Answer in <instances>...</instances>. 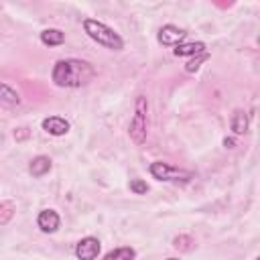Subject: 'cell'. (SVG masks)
<instances>
[{"label": "cell", "instance_id": "cell-1", "mask_svg": "<svg viewBox=\"0 0 260 260\" xmlns=\"http://www.w3.org/2000/svg\"><path fill=\"white\" fill-rule=\"evenodd\" d=\"M93 77V65L83 59H59L51 69V81L57 87H83Z\"/></svg>", "mask_w": 260, "mask_h": 260}, {"label": "cell", "instance_id": "cell-2", "mask_svg": "<svg viewBox=\"0 0 260 260\" xmlns=\"http://www.w3.org/2000/svg\"><path fill=\"white\" fill-rule=\"evenodd\" d=\"M83 30L85 35L95 41L98 45L110 49V51H122L124 49V39L106 22L95 20V18H83Z\"/></svg>", "mask_w": 260, "mask_h": 260}, {"label": "cell", "instance_id": "cell-3", "mask_svg": "<svg viewBox=\"0 0 260 260\" xmlns=\"http://www.w3.org/2000/svg\"><path fill=\"white\" fill-rule=\"evenodd\" d=\"M146 112H148V102L144 95H138L134 102V116L128 126V136L136 146H142L148 134V124H146Z\"/></svg>", "mask_w": 260, "mask_h": 260}, {"label": "cell", "instance_id": "cell-4", "mask_svg": "<svg viewBox=\"0 0 260 260\" xmlns=\"http://www.w3.org/2000/svg\"><path fill=\"white\" fill-rule=\"evenodd\" d=\"M148 173L156 179V181H165V183H189L195 175L187 169H179L175 165L162 162V160H154L148 167Z\"/></svg>", "mask_w": 260, "mask_h": 260}, {"label": "cell", "instance_id": "cell-5", "mask_svg": "<svg viewBox=\"0 0 260 260\" xmlns=\"http://www.w3.org/2000/svg\"><path fill=\"white\" fill-rule=\"evenodd\" d=\"M102 242L93 236H85L75 244V256L77 260H95L100 256Z\"/></svg>", "mask_w": 260, "mask_h": 260}, {"label": "cell", "instance_id": "cell-6", "mask_svg": "<svg viewBox=\"0 0 260 260\" xmlns=\"http://www.w3.org/2000/svg\"><path fill=\"white\" fill-rule=\"evenodd\" d=\"M185 37H187L185 28H181L177 24H165V26H160V30L156 35V41L165 47H177L185 41Z\"/></svg>", "mask_w": 260, "mask_h": 260}, {"label": "cell", "instance_id": "cell-7", "mask_svg": "<svg viewBox=\"0 0 260 260\" xmlns=\"http://www.w3.org/2000/svg\"><path fill=\"white\" fill-rule=\"evenodd\" d=\"M37 225L43 234H55L61 225V217L55 209H41L37 215Z\"/></svg>", "mask_w": 260, "mask_h": 260}, {"label": "cell", "instance_id": "cell-8", "mask_svg": "<svg viewBox=\"0 0 260 260\" xmlns=\"http://www.w3.org/2000/svg\"><path fill=\"white\" fill-rule=\"evenodd\" d=\"M41 126H43V130L47 132V134H51V136H65L67 132H69V122L65 120V118H61V116H49V118H45L43 122H41Z\"/></svg>", "mask_w": 260, "mask_h": 260}, {"label": "cell", "instance_id": "cell-9", "mask_svg": "<svg viewBox=\"0 0 260 260\" xmlns=\"http://www.w3.org/2000/svg\"><path fill=\"white\" fill-rule=\"evenodd\" d=\"M173 53H175L177 57H195V55L207 53V47H205V43H201V41H195V43H181V45L173 47Z\"/></svg>", "mask_w": 260, "mask_h": 260}, {"label": "cell", "instance_id": "cell-10", "mask_svg": "<svg viewBox=\"0 0 260 260\" xmlns=\"http://www.w3.org/2000/svg\"><path fill=\"white\" fill-rule=\"evenodd\" d=\"M248 126H250V118H248V114H246L244 110H236L234 116H232V120H230V128H232V132H234L236 136H242V134L248 132Z\"/></svg>", "mask_w": 260, "mask_h": 260}, {"label": "cell", "instance_id": "cell-11", "mask_svg": "<svg viewBox=\"0 0 260 260\" xmlns=\"http://www.w3.org/2000/svg\"><path fill=\"white\" fill-rule=\"evenodd\" d=\"M51 158L49 156H45V154H39V156H35L32 160H30V165H28V173L32 175V177H45L49 171H51Z\"/></svg>", "mask_w": 260, "mask_h": 260}, {"label": "cell", "instance_id": "cell-12", "mask_svg": "<svg viewBox=\"0 0 260 260\" xmlns=\"http://www.w3.org/2000/svg\"><path fill=\"white\" fill-rule=\"evenodd\" d=\"M0 106H4V108H16V106H20L18 91H14L8 83H2V81H0Z\"/></svg>", "mask_w": 260, "mask_h": 260}, {"label": "cell", "instance_id": "cell-13", "mask_svg": "<svg viewBox=\"0 0 260 260\" xmlns=\"http://www.w3.org/2000/svg\"><path fill=\"white\" fill-rule=\"evenodd\" d=\"M41 43L47 47H59L65 43V32L59 28H45L41 30Z\"/></svg>", "mask_w": 260, "mask_h": 260}, {"label": "cell", "instance_id": "cell-14", "mask_svg": "<svg viewBox=\"0 0 260 260\" xmlns=\"http://www.w3.org/2000/svg\"><path fill=\"white\" fill-rule=\"evenodd\" d=\"M136 258V250L130 248V246H120V248H114L110 250L102 260H134Z\"/></svg>", "mask_w": 260, "mask_h": 260}, {"label": "cell", "instance_id": "cell-15", "mask_svg": "<svg viewBox=\"0 0 260 260\" xmlns=\"http://www.w3.org/2000/svg\"><path fill=\"white\" fill-rule=\"evenodd\" d=\"M14 211H16V205H14V201H10V199H4V201H0V225H6V223H10V219L14 217Z\"/></svg>", "mask_w": 260, "mask_h": 260}, {"label": "cell", "instance_id": "cell-16", "mask_svg": "<svg viewBox=\"0 0 260 260\" xmlns=\"http://www.w3.org/2000/svg\"><path fill=\"white\" fill-rule=\"evenodd\" d=\"M207 59H209V53L195 55L193 59H189V61L185 63V71H187V73H195V71L201 67V63H203V61H207Z\"/></svg>", "mask_w": 260, "mask_h": 260}, {"label": "cell", "instance_id": "cell-17", "mask_svg": "<svg viewBox=\"0 0 260 260\" xmlns=\"http://www.w3.org/2000/svg\"><path fill=\"white\" fill-rule=\"evenodd\" d=\"M173 246H175L177 250H185V252H189V250H193L195 242H193L191 236H177V238L173 240Z\"/></svg>", "mask_w": 260, "mask_h": 260}, {"label": "cell", "instance_id": "cell-18", "mask_svg": "<svg viewBox=\"0 0 260 260\" xmlns=\"http://www.w3.org/2000/svg\"><path fill=\"white\" fill-rule=\"evenodd\" d=\"M130 191L134 193V195H146V191H148V185H146V181L144 179H130Z\"/></svg>", "mask_w": 260, "mask_h": 260}, {"label": "cell", "instance_id": "cell-19", "mask_svg": "<svg viewBox=\"0 0 260 260\" xmlns=\"http://www.w3.org/2000/svg\"><path fill=\"white\" fill-rule=\"evenodd\" d=\"M223 146H225V148H236V138L225 136V138H223Z\"/></svg>", "mask_w": 260, "mask_h": 260}, {"label": "cell", "instance_id": "cell-20", "mask_svg": "<svg viewBox=\"0 0 260 260\" xmlns=\"http://www.w3.org/2000/svg\"><path fill=\"white\" fill-rule=\"evenodd\" d=\"M26 136H28V130L26 128H20V132H14V138L16 140H24Z\"/></svg>", "mask_w": 260, "mask_h": 260}, {"label": "cell", "instance_id": "cell-21", "mask_svg": "<svg viewBox=\"0 0 260 260\" xmlns=\"http://www.w3.org/2000/svg\"><path fill=\"white\" fill-rule=\"evenodd\" d=\"M167 260H181V258H167Z\"/></svg>", "mask_w": 260, "mask_h": 260}]
</instances>
